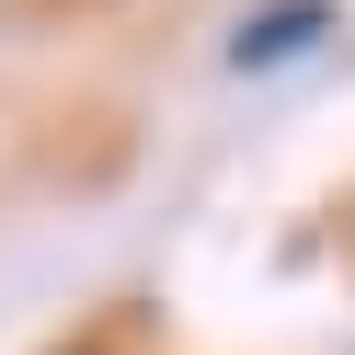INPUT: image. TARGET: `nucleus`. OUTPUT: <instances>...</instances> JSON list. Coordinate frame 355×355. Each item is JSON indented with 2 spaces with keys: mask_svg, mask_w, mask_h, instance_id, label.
<instances>
[{
  "mask_svg": "<svg viewBox=\"0 0 355 355\" xmlns=\"http://www.w3.org/2000/svg\"><path fill=\"white\" fill-rule=\"evenodd\" d=\"M332 35V0H275V12H252V24L230 35V69H286V58H309Z\"/></svg>",
  "mask_w": 355,
  "mask_h": 355,
  "instance_id": "nucleus-1",
  "label": "nucleus"
}]
</instances>
